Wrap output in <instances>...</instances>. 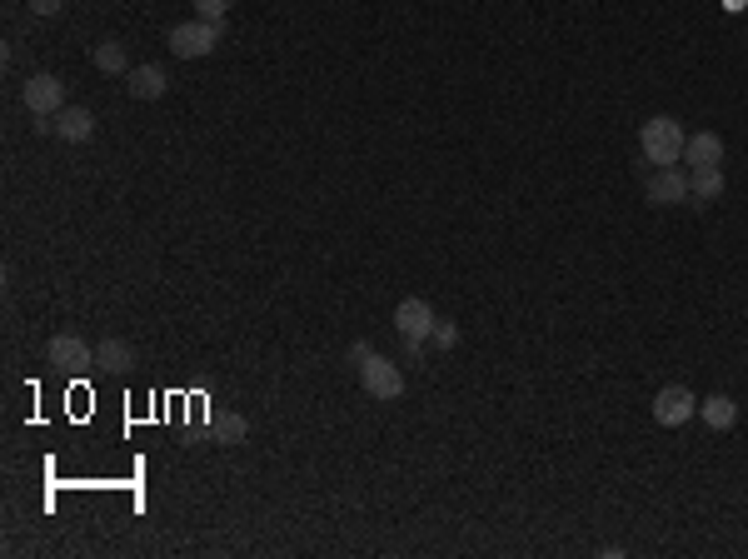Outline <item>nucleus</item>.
Masks as SVG:
<instances>
[{"label":"nucleus","mask_w":748,"mask_h":559,"mask_svg":"<svg viewBox=\"0 0 748 559\" xmlns=\"http://www.w3.org/2000/svg\"><path fill=\"white\" fill-rule=\"evenodd\" d=\"M350 365H355L360 385L370 390L374 400H399V395H404V375H399V365L384 360L370 340H355V345H350Z\"/></svg>","instance_id":"obj_1"},{"label":"nucleus","mask_w":748,"mask_h":559,"mask_svg":"<svg viewBox=\"0 0 748 559\" xmlns=\"http://www.w3.org/2000/svg\"><path fill=\"white\" fill-rule=\"evenodd\" d=\"M684 125L674 120V115H654V120H644V130H639V150H644V160L649 165H679L684 160Z\"/></svg>","instance_id":"obj_2"},{"label":"nucleus","mask_w":748,"mask_h":559,"mask_svg":"<svg viewBox=\"0 0 748 559\" xmlns=\"http://www.w3.org/2000/svg\"><path fill=\"white\" fill-rule=\"evenodd\" d=\"M215 45H220V20H185V25L170 30V50H175L180 60H200V55H210Z\"/></svg>","instance_id":"obj_3"},{"label":"nucleus","mask_w":748,"mask_h":559,"mask_svg":"<svg viewBox=\"0 0 748 559\" xmlns=\"http://www.w3.org/2000/svg\"><path fill=\"white\" fill-rule=\"evenodd\" d=\"M699 415V395L689 390V385H664L659 395H654V420L659 425H684V420H694Z\"/></svg>","instance_id":"obj_4"},{"label":"nucleus","mask_w":748,"mask_h":559,"mask_svg":"<svg viewBox=\"0 0 748 559\" xmlns=\"http://www.w3.org/2000/svg\"><path fill=\"white\" fill-rule=\"evenodd\" d=\"M20 95H25V110H30V115H60V110H65V85H60L55 75H45V70L30 75Z\"/></svg>","instance_id":"obj_5"},{"label":"nucleus","mask_w":748,"mask_h":559,"mask_svg":"<svg viewBox=\"0 0 748 559\" xmlns=\"http://www.w3.org/2000/svg\"><path fill=\"white\" fill-rule=\"evenodd\" d=\"M434 310H429V300H419V295H409V300H399L394 305V330L404 335V340H429L434 335Z\"/></svg>","instance_id":"obj_6"},{"label":"nucleus","mask_w":748,"mask_h":559,"mask_svg":"<svg viewBox=\"0 0 748 559\" xmlns=\"http://www.w3.org/2000/svg\"><path fill=\"white\" fill-rule=\"evenodd\" d=\"M45 360H50L55 370H65V375H80V370L95 365V350H90L80 335H55V340L45 345Z\"/></svg>","instance_id":"obj_7"},{"label":"nucleus","mask_w":748,"mask_h":559,"mask_svg":"<svg viewBox=\"0 0 748 559\" xmlns=\"http://www.w3.org/2000/svg\"><path fill=\"white\" fill-rule=\"evenodd\" d=\"M644 195H649V205H679V200H689V175L679 165H654Z\"/></svg>","instance_id":"obj_8"},{"label":"nucleus","mask_w":748,"mask_h":559,"mask_svg":"<svg viewBox=\"0 0 748 559\" xmlns=\"http://www.w3.org/2000/svg\"><path fill=\"white\" fill-rule=\"evenodd\" d=\"M684 160H689L694 170L724 165V135H714V130H699V135H689V140H684Z\"/></svg>","instance_id":"obj_9"},{"label":"nucleus","mask_w":748,"mask_h":559,"mask_svg":"<svg viewBox=\"0 0 748 559\" xmlns=\"http://www.w3.org/2000/svg\"><path fill=\"white\" fill-rule=\"evenodd\" d=\"M55 135H60V140H70V145H80V140H90V135H95V115H90L85 105H65V110L55 115Z\"/></svg>","instance_id":"obj_10"},{"label":"nucleus","mask_w":748,"mask_h":559,"mask_svg":"<svg viewBox=\"0 0 748 559\" xmlns=\"http://www.w3.org/2000/svg\"><path fill=\"white\" fill-rule=\"evenodd\" d=\"M95 365H100L105 375H130V370H135L130 340H100V345H95Z\"/></svg>","instance_id":"obj_11"},{"label":"nucleus","mask_w":748,"mask_h":559,"mask_svg":"<svg viewBox=\"0 0 748 559\" xmlns=\"http://www.w3.org/2000/svg\"><path fill=\"white\" fill-rule=\"evenodd\" d=\"M165 85H170V75H165L160 65H135V70H130V95H135V100H160Z\"/></svg>","instance_id":"obj_12"},{"label":"nucleus","mask_w":748,"mask_h":559,"mask_svg":"<svg viewBox=\"0 0 748 559\" xmlns=\"http://www.w3.org/2000/svg\"><path fill=\"white\" fill-rule=\"evenodd\" d=\"M689 195H694V205H714V200L724 195V165L694 170V175H689Z\"/></svg>","instance_id":"obj_13"},{"label":"nucleus","mask_w":748,"mask_h":559,"mask_svg":"<svg viewBox=\"0 0 748 559\" xmlns=\"http://www.w3.org/2000/svg\"><path fill=\"white\" fill-rule=\"evenodd\" d=\"M699 415H704L709 430H734V425H739V405H734L729 395H709V400H699Z\"/></svg>","instance_id":"obj_14"},{"label":"nucleus","mask_w":748,"mask_h":559,"mask_svg":"<svg viewBox=\"0 0 748 559\" xmlns=\"http://www.w3.org/2000/svg\"><path fill=\"white\" fill-rule=\"evenodd\" d=\"M95 70H105V75H130L125 45H120V40H100V45H95Z\"/></svg>","instance_id":"obj_15"},{"label":"nucleus","mask_w":748,"mask_h":559,"mask_svg":"<svg viewBox=\"0 0 748 559\" xmlns=\"http://www.w3.org/2000/svg\"><path fill=\"white\" fill-rule=\"evenodd\" d=\"M205 435H210L215 445H240V440H245V415H215Z\"/></svg>","instance_id":"obj_16"},{"label":"nucleus","mask_w":748,"mask_h":559,"mask_svg":"<svg viewBox=\"0 0 748 559\" xmlns=\"http://www.w3.org/2000/svg\"><path fill=\"white\" fill-rule=\"evenodd\" d=\"M195 20H225L230 15V0H190Z\"/></svg>","instance_id":"obj_17"},{"label":"nucleus","mask_w":748,"mask_h":559,"mask_svg":"<svg viewBox=\"0 0 748 559\" xmlns=\"http://www.w3.org/2000/svg\"><path fill=\"white\" fill-rule=\"evenodd\" d=\"M454 340H459V330H454V325H444V320H439V325H434V345H439V350H449V345H454Z\"/></svg>","instance_id":"obj_18"},{"label":"nucleus","mask_w":748,"mask_h":559,"mask_svg":"<svg viewBox=\"0 0 748 559\" xmlns=\"http://www.w3.org/2000/svg\"><path fill=\"white\" fill-rule=\"evenodd\" d=\"M60 0H30V15H55Z\"/></svg>","instance_id":"obj_19"},{"label":"nucleus","mask_w":748,"mask_h":559,"mask_svg":"<svg viewBox=\"0 0 748 559\" xmlns=\"http://www.w3.org/2000/svg\"><path fill=\"white\" fill-rule=\"evenodd\" d=\"M424 355V340H404V360H419Z\"/></svg>","instance_id":"obj_20"}]
</instances>
